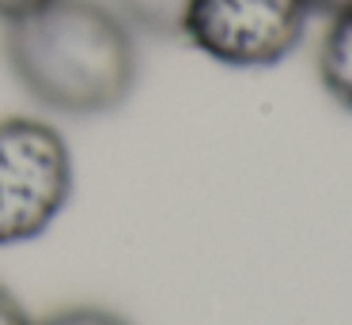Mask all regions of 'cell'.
I'll list each match as a JSON object with an SVG mask.
<instances>
[{
  "label": "cell",
  "instance_id": "obj_1",
  "mask_svg": "<svg viewBox=\"0 0 352 325\" xmlns=\"http://www.w3.org/2000/svg\"><path fill=\"white\" fill-rule=\"evenodd\" d=\"M0 53L31 102L61 117H102L140 80L137 30L110 0H46L0 23Z\"/></svg>",
  "mask_w": 352,
  "mask_h": 325
},
{
  "label": "cell",
  "instance_id": "obj_2",
  "mask_svg": "<svg viewBox=\"0 0 352 325\" xmlns=\"http://www.w3.org/2000/svg\"><path fill=\"white\" fill-rule=\"evenodd\" d=\"M76 166L61 128L16 113L0 121V246L34 242L72 201Z\"/></svg>",
  "mask_w": 352,
  "mask_h": 325
},
{
  "label": "cell",
  "instance_id": "obj_3",
  "mask_svg": "<svg viewBox=\"0 0 352 325\" xmlns=\"http://www.w3.org/2000/svg\"><path fill=\"white\" fill-rule=\"evenodd\" d=\"M307 0H190L182 42L223 68H273L303 45L311 30Z\"/></svg>",
  "mask_w": 352,
  "mask_h": 325
},
{
  "label": "cell",
  "instance_id": "obj_4",
  "mask_svg": "<svg viewBox=\"0 0 352 325\" xmlns=\"http://www.w3.org/2000/svg\"><path fill=\"white\" fill-rule=\"evenodd\" d=\"M314 72L329 102L352 113V8L337 15H326V30L318 38L314 53Z\"/></svg>",
  "mask_w": 352,
  "mask_h": 325
},
{
  "label": "cell",
  "instance_id": "obj_5",
  "mask_svg": "<svg viewBox=\"0 0 352 325\" xmlns=\"http://www.w3.org/2000/svg\"><path fill=\"white\" fill-rule=\"evenodd\" d=\"M110 8L137 34L182 38V23H186V12H190V0H110Z\"/></svg>",
  "mask_w": 352,
  "mask_h": 325
},
{
  "label": "cell",
  "instance_id": "obj_6",
  "mask_svg": "<svg viewBox=\"0 0 352 325\" xmlns=\"http://www.w3.org/2000/svg\"><path fill=\"white\" fill-rule=\"evenodd\" d=\"M31 325H133L129 317L114 314L107 306H65V310H54L46 314L42 322H31Z\"/></svg>",
  "mask_w": 352,
  "mask_h": 325
},
{
  "label": "cell",
  "instance_id": "obj_7",
  "mask_svg": "<svg viewBox=\"0 0 352 325\" xmlns=\"http://www.w3.org/2000/svg\"><path fill=\"white\" fill-rule=\"evenodd\" d=\"M0 325H31V314L23 310V302L0 284Z\"/></svg>",
  "mask_w": 352,
  "mask_h": 325
},
{
  "label": "cell",
  "instance_id": "obj_8",
  "mask_svg": "<svg viewBox=\"0 0 352 325\" xmlns=\"http://www.w3.org/2000/svg\"><path fill=\"white\" fill-rule=\"evenodd\" d=\"M38 4H46V0H0V23L16 19V15H23V12H34Z\"/></svg>",
  "mask_w": 352,
  "mask_h": 325
},
{
  "label": "cell",
  "instance_id": "obj_9",
  "mask_svg": "<svg viewBox=\"0 0 352 325\" xmlns=\"http://www.w3.org/2000/svg\"><path fill=\"white\" fill-rule=\"evenodd\" d=\"M307 4H311L314 15H337L344 8H352V0H307Z\"/></svg>",
  "mask_w": 352,
  "mask_h": 325
}]
</instances>
